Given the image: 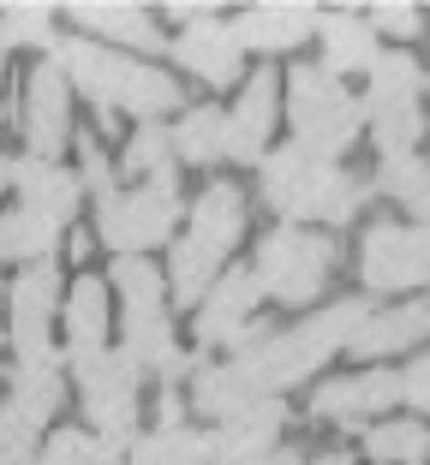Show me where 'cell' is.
Returning a JSON list of instances; mask_svg holds the SVG:
<instances>
[{"label":"cell","instance_id":"6da1fadb","mask_svg":"<svg viewBox=\"0 0 430 465\" xmlns=\"http://www.w3.org/2000/svg\"><path fill=\"white\" fill-rule=\"evenodd\" d=\"M48 60H55V66L66 72L72 90H84L102 114L120 108V114H138V125H144V120H155V114L180 108V84L167 78L162 66H144L138 54L102 48V42H90V36L55 42V54H48Z\"/></svg>","mask_w":430,"mask_h":465},{"label":"cell","instance_id":"7a4b0ae2","mask_svg":"<svg viewBox=\"0 0 430 465\" xmlns=\"http://www.w3.org/2000/svg\"><path fill=\"white\" fill-rule=\"evenodd\" d=\"M365 316H371L365 299H335V304H323L311 322H293V329H281V334H264L251 352H239V364L257 376L264 394L299 388V382H311L335 352H347L353 334L365 329Z\"/></svg>","mask_w":430,"mask_h":465},{"label":"cell","instance_id":"3957f363","mask_svg":"<svg viewBox=\"0 0 430 465\" xmlns=\"http://www.w3.org/2000/svg\"><path fill=\"white\" fill-rule=\"evenodd\" d=\"M287 120L293 143L311 150L317 162H341L365 132V102L347 96V84L329 66H293L287 72Z\"/></svg>","mask_w":430,"mask_h":465},{"label":"cell","instance_id":"277c9868","mask_svg":"<svg viewBox=\"0 0 430 465\" xmlns=\"http://www.w3.org/2000/svg\"><path fill=\"white\" fill-rule=\"evenodd\" d=\"M174 227H180V167L155 173L150 185L96 197V239L114 257H144V251L167 245Z\"/></svg>","mask_w":430,"mask_h":465},{"label":"cell","instance_id":"5b68a950","mask_svg":"<svg viewBox=\"0 0 430 465\" xmlns=\"http://www.w3.org/2000/svg\"><path fill=\"white\" fill-rule=\"evenodd\" d=\"M335 262H341V245H335L329 232H305V227H293V221H281L275 232H264L251 274H257V287H264L269 299L311 304L323 287H329Z\"/></svg>","mask_w":430,"mask_h":465},{"label":"cell","instance_id":"8992f818","mask_svg":"<svg viewBox=\"0 0 430 465\" xmlns=\"http://www.w3.org/2000/svg\"><path fill=\"white\" fill-rule=\"evenodd\" d=\"M72 382H78V400H84V418L90 430L120 448L138 441V388H144V364L132 352H90V358H72Z\"/></svg>","mask_w":430,"mask_h":465},{"label":"cell","instance_id":"52a82bcc","mask_svg":"<svg viewBox=\"0 0 430 465\" xmlns=\"http://www.w3.org/2000/svg\"><path fill=\"white\" fill-rule=\"evenodd\" d=\"M359 281L371 292H418L430 287V227L376 221L359 239Z\"/></svg>","mask_w":430,"mask_h":465},{"label":"cell","instance_id":"ba28073f","mask_svg":"<svg viewBox=\"0 0 430 465\" xmlns=\"http://www.w3.org/2000/svg\"><path fill=\"white\" fill-rule=\"evenodd\" d=\"M329 179H335V162H317L311 150L287 143V150L264 155V167H257V197L287 221H305V215L317 221V203H323V192H329Z\"/></svg>","mask_w":430,"mask_h":465},{"label":"cell","instance_id":"9c48e42d","mask_svg":"<svg viewBox=\"0 0 430 465\" xmlns=\"http://www.w3.org/2000/svg\"><path fill=\"white\" fill-rule=\"evenodd\" d=\"M18 132H25L30 155H42V162H55L72 143V84L55 60H42L18 90Z\"/></svg>","mask_w":430,"mask_h":465},{"label":"cell","instance_id":"30bf717a","mask_svg":"<svg viewBox=\"0 0 430 465\" xmlns=\"http://www.w3.org/2000/svg\"><path fill=\"white\" fill-rule=\"evenodd\" d=\"M13 299V346L18 364L25 358H55V316L66 304V281H60L55 262H36V269H18V281L6 287Z\"/></svg>","mask_w":430,"mask_h":465},{"label":"cell","instance_id":"8fae6325","mask_svg":"<svg viewBox=\"0 0 430 465\" xmlns=\"http://www.w3.org/2000/svg\"><path fill=\"white\" fill-rule=\"evenodd\" d=\"M167 54H174V66H185L197 84H209V90H234V84H245V42H239V30L222 25L215 13L197 18V25H185Z\"/></svg>","mask_w":430,"mask_h":465},{"label":"cell","instance_id":"7c38bea8","mask_svg":"<svg viewBox=\"0 0 430 465\" xmlns=\"http://www.w3.org/2000/svg\"><path fill=\"white\" fill-rule=\"evenodd\" d=\"M275 114H281V78L264 66V72H251V78L239 84L234 108H227V162L264 167L269 132H275Z\"/></svg>","mask_w":430,"mask_h":465},{"label":"cell","instance_id":"4fadbf2b","mask_svg":"<svg viewBox=\"0 0 430 465\" xmlns=\"http://www.w3.org/2000/svg\"><path fill=\"white\" fill-rule=\"evenodd\" d=\"M264 304V287L251 269H222V281L209 287V299L197 304V341L204 346H239L251 334V316Z\"/></svg>","mask_w":430,"mask_h":465},{"label":"cell","instance_id":"5bb4252c","mask_svg":"<svg viewBox=\"0 0 430 465\" xmlns=\"http://www.w3.org/2000/svg\"><path fill=\"white\" fill-rule=\"evenodd\" d=\"M401 400V370H359V376H329L311 394V418L329 424H365L376 411H389Z\"/></svg>","mask_w":430,"mask_h":465},{"label":"cell","instance_id":"9a60e30c","mask_svg":"<svg viewBox=\"0 0 430 465\" xmlns=\"http://www.w3.org/2000/svg\"><path fill=\"white\" fill-rule=\"evenodd\" d=\"M317 25H323V13H311L299 0H264V6H245L234 30L245 42V54H287L305 36H317Z\"/></svg>","mask_w":430,"mask_h":465},{"label":"cell","instance_id":"2e32d148","mask_svg":"<svg viewBox=\"0 0 430 465\" xmlns=\"http://www.w3.org/2000/svg\"><path fill=\"white\" fill-rule=\"evenodd\" d=\"M281 424H287V406H281V400H264V406H251L245 418H234V424H215L209 460L215 465H269Z\"/></svg>","mask_w":430,"mask_h":465},{"label":"cell","instance_id":"e0dca14e","mask_svg":"<svg viewBox=\"0 0 430 465\" xmlns=\"http://www.w3.org/2000/svg\"><path fill=\"white\" fill-rule=\"evenodd\" d=\"M264 400H275V394H264L257 376H251L239 358H227V364H197V376H192V406L204 411V418H215V424H234V418H245V411L264 406Z\"/></svg>","mask_w":430,"mask_h":465},{"label":"cell","instance_id":"ac0fdd59","mask_svg":"<svg viewBox=\"0 0 430 465\" xmlns=\"http://www.w3.org/2000/svg\"><path fill=\"white\" fill-rule=\"evenodd\" d=\"M72 25H78L90 42H102V48H114V42H120V54H125V48H132V54L162 48L155 18L144 13V6H120V0H78V6H72Z\"/></svg>","mask_w":430,"mask_h":465},{"label":"cell","instance_id":"d6986e66","mask_svg":"<svg viewBox=\"0 0 430 465\" xmlns=\"http://www.w3.org/2000/svg\"><path fill=\"white\" fill-rule=\"evenodd\" d=\"M13 185H18V203L25 209H42L48 221L66 227L84 203V179L60 162H42V155H18L13 162Z\"/></svg>","mask_w":430,"mask_h":465},{"label":"cell","instance_id":"ffe728a7","mask_svg":"<svg viewBox=\"0 0 430 465\" xmlns=\"http://www.w3.org/2000/svg\"><path fill=\"white\" fill-rule=\"evenodd\" d=\"M185 239H197L204 251H215V257L227 262V251L245 239V192H239L234 179H209L204 192H197L192 232H185Z\"/></svg>","mask_w":430,"mask_h":465},{"label":"cell","instance_id":"44dd1931","mask_svg":"<svg viewBox=\"0 0 430 465\" xmlns=\"http://www.w3.org/2000/svg\"><path fill=\"white\" fill-rule=\"evenodd\" d=\"M108 281H96V274H78L66 287V304H60V329H66V364L72 358H90L108 346Z\"/></svg>","mask_w":430,"mask_h":465},{"label":"cell","instance_id":"7402d4cb","mask_svg":"<svg viewBox=\"0 0 430 465\" xmlns=\"http://www.w3.org/2000/svg\"><path fill=\"white\" fill-rule=\"evenodd\" d=\"M66 352L55 358H25V364L13 370V382H6V411L13 418H25V424H48L60 411V400H66Z\"/></svg>","mask_w":430,"mask_h":465},{"label":"cell","instance_id":"603a6c76","mask_svg":"<svg viewBox=\"0 0 430 465\" xmlns=\"http://www.w3.org/2000/svg\"><path fill=\"white\" fill-rule=\"evenodd\" d=\"M430 334V299L425 304H383V311L365 316V329L353 334L347 352L359 358H389V352H406Z\"/></svg>","mask_w":430,"mask_h":465},{"label":"cell","instance_id":"cb8c5ba5","mask_svg":"<svg viewBox=\"0 0 430 465\" xmlns=\"http://www.w3.org/2000/svg\"><path fill=\"white\" fill-rule=\"evenodd\" d=\"M317 42H323V66H329L335 78H341V72H371L376 54H383L371 18H359V13H323Z\"/></svg>","mask_w":430,"mask_h":465},{"label":"cell","instance_id":"d4e9b609","mask_svg":"<svg viewBox=\"0 0 430 465\" xmlns=\"http://www.w3.org/2000/svg\"><path fill=\"white\" fill-rule=\"evenodd\" d=\"M60 221H48L42 209H0V262H18V269H36V262H55L60 251Z\"/></svg>","mask_w":430,"mask_h":465},{"label":"cell","instance_id":"484cf974","mask_svg":"<svg viewBox=\"0 0 430 465\" xmlns=\"http://www.w3.org/2000/svg\"><path fill=\"white\" fill-rule=\"evenodd\" d=\"M425 96V66H418L406 48H383L376 66L365 72V114L376 108H413Z\"/></svg>","mask_w":430,"mask_h":465},{"label":"cell","instance_id":"4316f807","mask_svg":"<svg viewBox=\"0 0 430 465\" xmlns=\"http://www.w3.org/2000/svg\"><path fill=\"white\" fill-rule=\"evenodd\" d=\"M174 162L185 167H209L227 162V108H185L180 125H174Z\"/></svg>","mask_w":430,"mask_h":465},{"label":"cell","instance_id":"83f0119b","mask_svg":"<svg viewBox=\"0 0 430 465\" xmlns=\"http://www.w3.org/2000/svg\"><path fill=\"white\" fill-rule=\"evenodd\" d=\"M359 448L376 465H425L430 460V424L425 418H376L359 436Z\"/></svg>","mask_w":430,"mask_h":465},{"label":"cell","instance_id":"f1b7e54d","mask_svg":"<svg viewBox=\"0 0 430 465\" xmlns=\"http://www.w3.org/2000/svg\"><path fill=\"white\" fill-rule=\"evenodd\" d=\"M215 281H222V257L204 251L197 239H180V245L167 251V292L180 304H204Z\"/></svg>","mask_w":430,"mask_h":465},{"label":"cell","instance_id":"f546056e","mask_svg":"<svg viewBox=\"0 0 430 465\" xmlns=\"http://www.w3.org/2000/svg\"><path fill=\"white\" fill-rule=\"evenodd\" d=\"M204 460H209V436L192 424L150 430V436H138L132 453H125V465H204Z\"/></svg>","mask_w":430,"mask_h":465},{"label":"cell","instance_id":"4dcf8cb0","mask_svg":"<svg viewBox=\"0 0 430 465\" xmlns=\"http://www.w3.org/2000/svg\"><path fill=\"white\" fill-rule=\"evenodd\" d=\"M120 453H132V448L96 436V430H78V424L42 436V465H120Z\"/></svg>","mask_w":430,"mask_h":465},{"label":"cell","instance_id":"1f68e13d","mask_svg":"<svg viewBox=\"0 0 430 465\" xmlns=\"http://www.w3.org/2000/svg\"><path fill=\"white\" fill-rule=\"evenodd\" d=\"M120 173H125V179H144V185H150L155 173H174V132H167L162 120H144L138 132L125 137Z\"/></svg>","mask_w":430,"mask_h":465},{"label":"cell","instance_id":"d6a6232c","mask_svg":"<svg viewBox=\"0 0 430 465\" xmlns=\"http://www.w3.org/2000/svg\"><path fill=\"white\" fill-rule=\"evenodd\" d=\"M114 287H120L125 311H162L167 304V269L150 257H114Z\"/></svg>","mask_w":430,"mask_h":465},{"label":"cell","instance_id":"836d02e7","mask_svg":"<svg viewBox=\"0 0 430 465\" xmlns=\"http://www.w3.org/2000/svg\"><path fill=\"white\" fill-rule=\"evenodd\" d=\"M425 114H418V102L413 108H376V114H365V132H371V143L383 155H418V143H425Z\"/></svg>","mask_w":430,"mask_h":465},{"label":"cell","instance_id":"e575fe53","mask_svg":"<svg viewBox=\"0 0 430 465\" xmlns=\"http://www.w3.org/2000/svg\"><path fill=\"white\" fill-rule=\"evenodd\" d=\"M430 185V162L425 155H383V167H376V192L389 197V203L413 209L418 197H425Z\"/></svg>","mask_w":430,"mask_h":465},{"label":"cell","instance_id":"d590c367","mask_svg":"<svg viewBox=\"0 0 430 465\" xmlns=\"http://www.w3.org/2000/svg\"><path fill=\"white\" fill-rule=\"evenodd\" d=\"M0 42L6 48H42V42H55V6H42V0L0 6Z\"/></svg>","mask_w":430,"mask_h":465},{"label":"cell","instance_id":"8d00e7d4","mask_svg":"<svg viewBox=\"0 0 430 465\" xmlns=\"http://www.w3.org/2000/svg\"><path fill=\"white\" fill-rule=\"evenodd\" d=\"M0 465H42V430L0 406Z\"/></svg>","mask_w":430,"mask_h":465},{"label":"cell","instance_id":"74e56055","mask_svg":"<svg viewBox=\"0 0 430 465\" xmlns=\"http://www.w3.org/2000/svg\"><path fill=\"white\" fill-rule=\"evenodd\" d=\"M359 203H365V185L347 173V167H335L329 192H323V203H317V221H329V227H347V221L359 215Z\"/></svg>","mask_w":430,"mask_h":465},{"label":"cell","instance_id":"f35d334b","mask_svg":"<svg viewBox=\"0 0 430 465\" xmlns=\"http://www.w3.org/2000/svg\"><path fill=\"white\" fill-rule=\"evenodd\" d=\"M371 30L376 36H395V42H418L425 36V13L418 6H401V0H383V6H371Z\"/></svg>","mask_w":430,"mask_h":465},{"label":"cell","instance_id":"ab89813d","mask_svg":"<svg viewBox=\"0 0 430 465\" xmlns=\"http://www.w3.org/2000/svg\"><path fill=\"white\" fill-rule=\"evenodd\" d=\"M78 155H84V185H90L96 197H108L114 192V162L102 155V143L96 137H78Z\"/></svg>","mask_w":430,"mask_h":465},{"label":"cell","instance_id":"60d3db41","mask_svg":"<svg viewBox=\"0 0 430 465\" xmlns=\"http://www.w3.org/2000/svg\"><path fill=\"white\" fill-rule=\"evenodd\" d=\"M401 400H406V406H418V411H430V352L413 358V364L401 370Z\"/></svg>","mask_w":430,"mask_h":465},{"label":"cell","instance_id":"b9f144b4","mask_svg":"<svg viewBox=\"0 0 430 465\" xmlns=\"http://www.w3.org/2000/svg\"><path fill=\"white\" fill-rule=\"evenodd\" d=\"M311 465H359V448H323Z\"/></svg>","mask_w":430,"mask_h":465},{"label":"cell","instance_id":"7bdbcfd3","mask_svg":"<svg viewBox=\"0 0 430 465\" xmlns=\"http://www.w3.org/2000/svg\"><path fill=\"white\" fill-rule=\"evenodd\" d=\"M269 465H311V453H299V448H275V453H269Z\"/></svg>","mask_w":430,"mask_h":465},{"label":"cell","instance_id":"ee69618b","mask_svg":"<svg viewBox=\"0 0 430 465\" xmlns=\"http://www.w3.org/2000/svg\"><path fill=\"white\" fill-rule=\"evenodd\" d=\"M413 215H418V227H430V185H425V197L413 203Z\"/></svg>","mask_w":430,"mask_h":465},{"label":"cell","instance_id":"f6af8a7d","mask_svg":"<svg viewBox=\"0 0 430 465\" xmlns=\"http://www.w3.org/2000/svg\"><path fill=\"white\" fill-rule=\"evenodd\" d=\"M6 179H13V167H6V162H0V185H6Z\"/></svg>","mask_w":430,"mask_h":465},{"label":"cell","instance_id":"bcb514c9","mask_svg":"<svg viewBox=\"0 0 430 465\" xmlns=\"http://www.w3.org/2000/svg\"><path fill=\"white\" fill-rule=\"evenodd\" d=\"M425 102H430V72H425Z\"/></svg>","mask_w":430,"mask_h":465},{"label":"cell","instance_id":"7dc6e473","mask_svg":"<svg viewBox=\"0 0 430 465\" xmlns=\"http://www.w3.org/2000/svg\"><path fill=\"white\" fill-rule=\"evenodd\" d=\"M0 72H6V66H0Z\"/></svg>","mask_w":430,"mask_h":465}]
</instances>
